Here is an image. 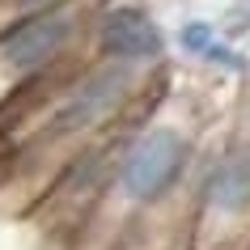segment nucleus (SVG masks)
Returning <instances> with one entry per match:
<instances>
[{
  "label": "nucleus",
  "mask_w": 250,
  "mask_h": 250,
  "mask_svg": "<svg viewBox=\"0 0 250 250\" xmlns=\"http://www.w3.org/2000/svg\"><path fill=\"white\" fill-rule=\"evenodd\" d=\"M195 166V140L178 123H148L123 140L110 195L132 212L161 208Z\"/></svg>",
  "instance_id": "obj_1"
},
{
  "label": "nucleus",
  "mask_w": 250,
  "mask_h": 250,
  "mask_svg": "<svg viewBox=\"0 0 250 250\" xmlns=\"http://www.w3.org/2000/svg\"><path fill=\"white\" fill-rule=\"evenodd\" d=\"M89 42H93V60H115V64L140 68V72L166 60V30L136 0H110L102 9H93Z\"/></svg>",
  "instance_id": "obj_2"
},
{
  "label": "nucleus",
  "mask_w": 250,
  "mask_h": 250,
  "mask_svg": "<svg viewBox=\"0 0 250 250\" xmlns=\"http://www.w3.org/2000/svg\"><path fill=\"white\" fill-rule=\"evenodd\" d=\"M195 204H199V229L204 233L250 221V140H233L208 161Z\"/></svg>",
  "instance_id": "obj_3"
},
{
  "label": "nucleus",
  "mask_w": 250,
  "mask_h": 250,
  "mask_svg": "<svg viewBox=\"0 0 250 250\" xmlns=\"http://www.w3.org/2000/svg\"><path fill=\"white\" fill-rule=\"evenodd\" d=\"M216 42H221V34H216V26H212V21H204V17H191V21H183V26H178V51L195 55V60H204Z\"/></svg>",
  "instance_id": "obj_4"
},
{
  "label": "nucleus",
  "mask_w": 250,
  "mask_h": 250,
  "mask_svg": "<svg viewBox=\"0 0 250 250\" xmlns=\"http://www.w3.org/2000/svg\"><path fill=\"white\" fill-rule=\"evenodd\" d=\"M204 64H208V68H221V72H246V68H250V60H246L242 51H237L233 42H225V39H221L208 55H204Z\"/></svg>",
  "instance_id": "obj_5"
}]
</instances>
